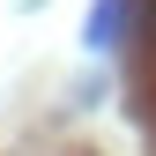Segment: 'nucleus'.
<instances>
[{"label":"nucleus","instance_id":"obj_1","mask_svg":"<svg viewBox=\"0 0 156 156\" xmlns=\"http://www.w3.org/2000/svg\"><path fill=\"white\" fill-rule=\"evenodd\" d=\"M126 0H97V23H89V45H112V30H119Z\"/></svg>","mask_w":156,"mask_h":156},{"label":"nucleus","instance_id":"obj_2","mask_svg":"<svg viewBox=\"0 0 156 156\" xmlns=\"http://www.w3.org/2000/svg\"><path fill=\"white\" fill-rule=\"evenodd\" d=\"M141 37H149V45H156V0H149V8H141Z\"/></svg>","mask_w":156,"mask_h":156}]
</instances>
